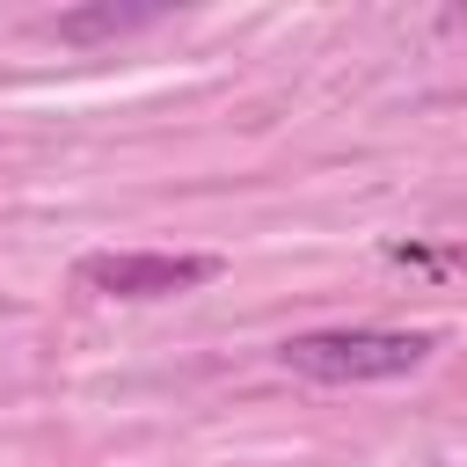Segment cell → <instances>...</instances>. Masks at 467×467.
<instances>
[{
    "instance_id": "obj_1",
    "label": "cell",
    "mask_w": 467,
    "mask_h": 467,
    "mask_svg": "<svg viewBox=\"0 0 467 467\" xmlns=\"http://www.w3.org/2000/svg\"><path fill=\"white\" fill-rule=\"evenodd\" d=\"M438 343H445L438 328H306L277 343V365L321 387H365V379H401L431 365Z\"/></svg>"
},
{
    "instance_id": "obj_2",
    "label": "cell",
    "mask_w": 467,
    "mask_h": 467,
    "mask_svg": "<svg viewBox=\"0 0 467 467\" xmlns=\"http://www.w3.org/2000/svg\"><path fill=\"white\" fill-rule=\"evenodd\" d=\"M219 270H226L219 255H168V248H102L73 263V277L102 299H175V292L212 285Z\"/></svg>"
},
{
    "instance_id": "obj_3",
    "label": "cell",
    "mask_w": 467,
    "mask_h": 467,
    "mask_svg": "<svg viewBox=\"0 0 467 467\" xmlns=\"http://www.w3.org/2000/svg\"><path fill=\"white\" fill-rule=\"evenodd\" d=\"M168 7H66V15H51L44 29L58 36V44H109V36H131V29H153Z\"/></svg>"
},
{
    "instance_id": "obj_4",
    "label": "cell",
    "mask_w": 467,
    "mask_h": 467,
    "mask_svg": "<svg viewBox=\"0 0 467 467\" xmlns=\"http://www.w3.org/2000/svg\"><path fill=\"white\" fill-rule=\"evenodd\" d=\"M387 255H394V263H423V270H467V241H452V248H416V241H394Z\"/></svg>"
}]
</instances>
